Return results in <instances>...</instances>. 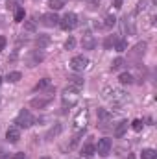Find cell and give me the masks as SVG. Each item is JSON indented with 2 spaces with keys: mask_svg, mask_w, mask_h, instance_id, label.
<instances>
[{
  "mask_svg": "<svg viewBox=\"0 0 157 159\" xmlns=\"http://www.w3.org/2000/svg\"><path fill=\"white\" fill-rule=\"evenodd\" d=\"M50 43V39L46 37V35H41V37H37V41H35V44L39 46V48H43V46H46Z\"/></svg>",
  "mask_w": 157,
  "mask_h": 159,
  "instance_id": "24",
  "label": "cell"
},
{
  "mask_svg": "<svg viewBox=\"0 0 157 159\" xmlns=\"http://www.w3.org/2000/svg\"><path fill=\"white\" fill-rule=\"evenodd\" d=\"M34 122H35V119L32 117V113H30L28 109H22V111L17 115V119H15L17 128H30V126H34Z\"/></svg>",
  "mask_w": 157,
  "mask_h": 159,
  "instance_id": "3",
  "label": "cell"
},
{
  "mask_svg": "<svg viewBox=\"0 0 157 159\" xmlns=\"http://www.w3.org/2000/svg\"><path fill=\"white\" fill-rule=\"evenodd\" d=\"M94 152H96V150H94V144L87 143V144H85V146L81 148V157H85V159H87V157H91V156H92Z\"/></svg>",
  "mask_w": 157,
  "mask_h": 159,
  "instance_id": "14",
  "label": "cell"
},
{
  "mask_svg": "<svg viewBox=\"0 0 157 159\" xmlns=\"http://www.w3.org/2000/svg\"><path fill=\"white\" fill-rule=\"evenodd\" d=\"M61 98H63V106H65V107H74V106L78 104V100H79V91L69 85V87L63 91Z\"/></svg>",
  "mask_w": 157,
  "mask_h": 159,
  "instance_id": "2",
  "label": "cell"
},
{
  "mask_svg": "<svg viewBox=\"0 0 157 159\" xmlns=\"http://www.w3.org/2000/svg\"><path fill=\"white\" fill-rule=\"evenodd\" d=\"M13 159H28V157H26V154L19 152V154H15V156H13Z\"/></svg>",
  "mask_w": 157,
  "mask_h": 159,
  "instance_id": "31",
  "label": "cell"
},
{
  "mask_svg": "<svg viewBox=\"0 0 157 159\" xmlns=\"http://www.w3.org/2000/svg\"><path fill=\"white\" fill-rule=\"evenodd\" d=\"M98 119L102 120V124H105L107 120L113 119V115H111L109 111H105V109H98Z\"/></svg>",
  "mask_w": 157,
  "mask_h": 159,
  "instance_id": "19",
  "label": "cell"
},
{
  "mask_svg": "<svg viewBox=\"0 0 157 159\" xmlns=\"http://www.w3.org/2000/svg\"><path fill=\"white\" fill-rule=\"evenodd\" d=\"M0 83H2V78H0Z\"/></svg>",
  "mask_w": 157,
  "mask_h": 159,
  "instance_id": "34",
  "label": "cell"
},
{
  "mask_svg": "<svg viewBox=\"0 0 157 159\" xmlns=\"http://www.w3.org/2000/svg\"><path fill=\"white\" fill-rule=\"evenodd\" d=\"M72 124H74V129H76L78 133H81V131L87 128V124H89V111H87V109H81L78 115L74 117V122H72Z\"/></svg>",
  "mask_w": 157,
  "mask_h": 159,
  "instance_id": "5",
  "label": "cell"
},
{
  "mask_svg": "<svg viewBox=\"0 0 157 159\" xmlns=\"http://www.w3.org/2000/svg\"><path fill=\"white\" fill-rule=\"evenodd\" d=\"M69 85L79 91V89L83 87V78H79V76H70V78H69Z\"/></svg>",
  "mask_w": 157,
  "mask_h": 159,
  "instance_id": "15",
  "label": "cell"
},
{
  "mask_svg": "<svg viewBox=\"0 0 157 159\" xmlns=\"http://www.w3.org/2000/svg\"><path fill=\"white\" fill-rule=\"evenodd\" d=\"M65 6V0H50V7L52 9H61Z\"/></svg>",
  "mask_w": 157,
  "mask_h": 159,
  "instance_id": "23",
  "label": "cell"
},
{
  "mask_svg": "<svg viewBox=\"0 0 157 159\" xmlns=\"http://www.w3.org/2000/svg\"><path fill=\"white\" fill-rule=\"evenodd\" d=\"M126 48H128V43L126 41H118L117 43V52H124Z\"/></svg>",
  "mask_w": 157,
  "mask_h": 159,
  "instance_id": "29",
  "label": "cell"
},
{
  "mask_svg": "<svg viewBox=\"0 0 157 159\" xmlns=\"http://www.w3.org/2000/svg\"><path fill=\"white\" fill-rule=\"evenodd\" d=\"M122 2H124V0H115V7H122Z\"/></svg>",
  "mask_w": 157,
  "mask_h": 159,
  "instance_id": "33",
  "label": "cell"
},
{
  "mask_svg": "<svg viewBox=\"0 0 157 159\" xmlns=\"http://www.w3.org/2000/svg\"><path fill=\"white\" fill-rule=\"evenodd\" d=\"M87 65H89V59L83 57V56H74V57L70 59V69H72L74 72H81V70H85Z\"/></svg>",
  "mask_w": 157,
  "mask_h": 159,
  "instance_id": "6",
  "label": "cell"
},
{
  "mask_svg": "<svg viewBox=\"0 0 157 159\" xmlns=\"http://www.w3.org/2000/svg\"><path fill=\"white\" fill-rule=\"evenodd\" d=\"M59 131H61V126H59V124H57V126H56V128H52V129H50V131H48V133H46V139H52V137H56V135H57V133H59Z\"/></svg>",
  "mask_w": 157,
  "mask_h": 159,
  "instance_id": "26",
  "label": "cell"
},
{
  "mask_svg": "<svg viewBox=\"0 0 157 159\" xmlns=\"http://www.w3.org/2000/svg\"><path fill=\"white\" fill-rule=\"evenodd\" d=\"M144 52H146V43H139V44H135V46L131 48V52H129V59L139 61V59L144 56Z\"/></svg>",
  "mask_w": 157,
  "mask_h": 159,
  "instance_id": "8",
  "label": "cell"
},
{
  "mask_svg": "<svg viewBox=\"0 0 157 159\" xmlns=\"http://www.w3.org/2000/svg\"><path fill=\"white\" fill-rule=\"evenodd\" d=\"M124 65H126V61H124L122 57H117V59L111 63V70H118V69H122Z\"/></svg>",
  "mask_w": 157,
  "mask_h": 159,
  "instance_id": "21",
  "label": "cell"
},
{
  "mask_svg": "<svg viewBox=\"0 0 157 159\" xmlns=\"http://www.w3.org/2000/svg\"><path fill=\"white\" fill-rule=\"evenodd\" d=\"M44 89H52V83H50L48 78H43L39 83L35 85V91H44Z\"/></svg>",
  "mask_w": 157,
  "mask_h": 159,
  "instance_id": "17",
  "label": "cell"
},
{
  "mask_svg": "<svg viewBox=\"0 0 157 159\" xmlns=\"http://www.w3.org/2000/svg\"><path fill=\"white\" fill-rule=\"evenodd\" d=\"M59 26L65 30V32H70L78 26V15L76 13H67L63 19H59Z\"/></svg>",
  "mask_w": 157,
  "mask_h": 159,
  "instance_id": "4",
  "label": "cell"
},
{
  "mask_svg": "<svg viewBox=\"0 0 157 159\" xmlns=\"http://www.w3.org/2000/svg\"><path fill=\"white\" fill-rule=\"evenodd\" d=\"M118 81H120L122 85H131V83H133V76H131L129 72H122V74L118 76Z\"/></svg>",
  "mask_w": 157,
  "mask_h": 159,
  "instance_id": "16",
  "label": "cell"
},
{
  "mask_svg": "<svg viewBox=\"0 0 157 159\" xmlns=\"http://www.w3.org/2000/svg\"><path fill=\"white\" fill-rule=\"evenodd\" d=\"M74 46H76V39H74V37H69V39L65 41V48H67V50H72Z\"/></svg>",
  "mask_w": 157,
  "mask_h": 159,
  "instance_id": "28",
  "label": "cell"
},
{
  "mask_svg": "<svg viewBox=\"0 0 157 159\" xmlns=\"http://www.w3.org/2000/svg\"><path fill=\"white\" fill-rule=\"evenodd\" d=\"M142 126H144V124H142V120H141V119H135L133 122H131V128H133L135 131H141V129H142Z\"/></svg>",
  "mask_w": 157,
  "mask_h": 159,
  "instance_id": "27",
  "label": "cell"
},
{
  "mask_svg": "<svg viewBox=\"0 0 157 159\" xmlns=\"http://www.w3.org/2000/svg\"><path fill=\"white\" fill-rule=\"evenodd\" d=\"M17 4H19V0H9V2H7V9H13V11H15L17 7H20V6H17Z\"/></svg>",
  "mask_w": 157,
  "mask_h": 159,
  "instance_id": "30",
  "label": "cell"
},
{
  "mask_svg": "<svg viewBox=\"0 0 157 159\" xmlns=\"http://www.w3.org/2000/svg\"><path fill=\"white\" fill-rule=\"evenodd\" d=\"M43 20H44V24L46 26H59V17L56 15V13H46V15H43Z\"/></svg>",
  "mask_w": 157,
  "mask_h": 159,
  "instance_id": "10",
  "label": "cell"
},
{
  "mask_svg": "<svg viewBox=\"0 0 157 159\" xmlns=\"http://www.w3.org/2000/svg\"><path fill=\"white\" fill-rule=\"evenodd\" d=\"M94 150H96L98 156H102V157L109 156V152H111V139H100L98 144L94 146Z\"/></svg>",
  "mask_w": 157,
  "mask_h": 159,
  "instance_id": "7",
  "label": "cell"
},
{
  "mask_svg": "<svg viewBox=\"0 0 157 159\" xmlns=\"http://www.w3.org/2000/svg\"><path fill=\"white\" fill-rule=\"evenodd\" d=\"M48 104H50V98H32V102H30V106L34 109H44Z\"/></svg>",
  "mask_w": 157,
  "mask_h": 159,
  "instance_id": "12",
  "label": "cell"
},
{
  "mask_svg": "<svg viewBox=\"0 0 157 159\" xmlns=\"http://www.w3.org/2000/svg\"><path fill=\"white\" fill-rule=\"evenodd\" d=\"M102 94H104V98L107 100V102H111V104H124L126 102V98H128V94H126V91L124 89H120L117 85H107V87H104V91H102Z\"/></svg>",
  "mask_w": 157,
  "mask_h": 159,
  "instance_id": "1",
  "label": "cell"
},
{
  "mask_svg": "<svg viewBox=\"0 0 157 159\" xmlns=\"http://www.w3.org/2000/svg\"><path fill=\"white\" fill-rule=\"evenodd\" d=\"M126 129H128V122H126V120H122V122L118 124L117 128H115V131H113V135H115L117 139H120V137H124V133H126Z\"/></svg>",
  "mask_w": 157,
  "mask_h": 159,
  "instance_id": "13",
  "label": "cell"
},
{
  "mask_svg": "<svg viewBox=\"0 0 157 159\" xmlns=\"http://www.w3.org/2000/svg\"><path fill=\"white\" fill-rule=\"evenodd\" d=\"M20 78H22V74H20V72H9V74L6 76V81H9V83H17Z\"/></svg>",
  "mask_w": 157,
  "mask_h": 159,
  "instance_id": "20",
  "label": "cell"
},
{
  "mask_svg": "<svg viewBox=\"0 0 157 159\" xmlns=\"http://www.w3.org/2000/svg\"><path fill=\"white\" fill-rule=\"evenodd\" d=\"M115 24H117V17H115V15H111V13H109V15H105V26H107V28H111V26H115Z\"/></svg>",
  "mask_w": 157,
  "mask_h": 159,
  "instance_id": "22",
  "label": "cell"
},
{
  "mask_svg": "<svg viewBox=\"0 0 157 159\" xmlns=\"http://www.w3.org/2000/svg\"><path fill=\"white\" fill-rule=\"evenodd\" d=\"M4 46H6V37H2V35H0V52L4 50Z\"/></svg>",
  "mask_w": 157,
  "mask_h": 159,
  "instance_id": "32",
  "label": "cell"
},
{
  "mask_svg": "<svg viewBox=\"0 0 157 159\" xmlns=\"http://www.w3.org/2000/svg\"><path fill=\"white\" fill-rule=\"evenodd\" d=\"M141 156H142V159H157V152L154 148H144Z\"/></svg>",
  "mask_w": 157,
  "mask_h": 159,
  "instance_id": "18",
  "label": "cell"
},
{
  "mask_svg": "<svg viewBox=\"0 0 157 159\" xmlns=\"http://www.w3.org/2000/svg\"><path fill=\"white\" fill-rule=\"evenodd\" d=\"M22 19H24V7H17V9H15V20L20 22Z\"/></svg>",
  "mask_w": 157,
  "mask_h": 159,
  "instance_id": "25",
  "label": "cell"
},
{
  "mask_svg": "<svg viewBox=\"0 0 157 159\" xmlns=\"http://www.w3.org/2000/svg\"><path fill=\"white\" fill-rule=\"evenodd\" d=\"M81 46H83V50H94V46H96V39L92 37V35H83V39H81Z\"/></svg>",
  "mask_w": 157,
  "mask_h": 159,
  "instance_id": "11",
  "label": "cell"
},
{
  "mask_svg": "<svg viewBox=\"0 0 157 159\" xmlns=\"http://www.w3.org/2000/svg\"><path fill=\"white\" fill-rule=\"evenodd\" d=\"M6 139H7V143H11V144L19 143V139H20V128H17V126L7 128V131H6Z\"/></svg>",
  "mask_w": 157,
  "mask_h": 159,
  "instance_id": "9",
  "label": "cell"
}]
</instances>
